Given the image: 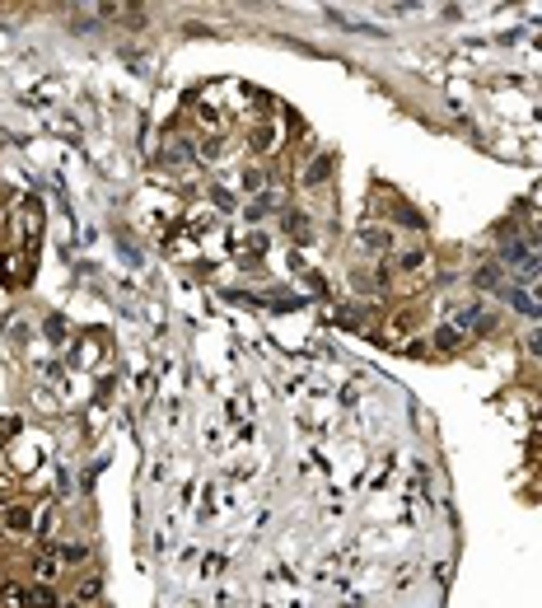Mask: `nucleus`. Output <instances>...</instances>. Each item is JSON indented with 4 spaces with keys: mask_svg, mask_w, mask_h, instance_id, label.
<instances>
[{
    "mask_svg": "<svg viewBox=\"0 0 542 608\" xmlns=\"http://www.w3.org/2000/svg\"><path fill=\"white\" fill-rule=\"evenodd\" d=\"M435 342H439V346H458V342H463V337H458L453 327H439V337H435Z\"/></svg>",
    "mask_w": 542,
    "mask_h": 608,
    "instance_id": "nucleus-3",
    "label": "nucleus"
},
{
    "mask_svg": "<svg viewBox=\"0 0 542 608\" xmlns=\"http://www.w3.org/2000/svg\"><path fill=\"white\" fill-rule=\"evenodd\" d=\"M0 524H5V529H19V533H24V529H29V510H24V505H15V510H5V514H0Z\"/></svg>",
    "mask_w": 542,
    "mask_h": 608,
    "instance_id": "nucleus-1",
    "label": "nucleus"
},
{
    "mask_svg": "<svg viewBox=\"0 0 542 608\" xmlns=\"http://www.w3.org/2000/svg\"><path fill=\"white\" fill-rule=\"evenodd\" d=\"M24 604L29 608H57V594L52 590H24Z\"/></svg>",
    "mask_w": 542,
    "mask_h": 608,
    "instance_id": "nucleus-2",
    "label": "nucleus"
}]
</instances>
